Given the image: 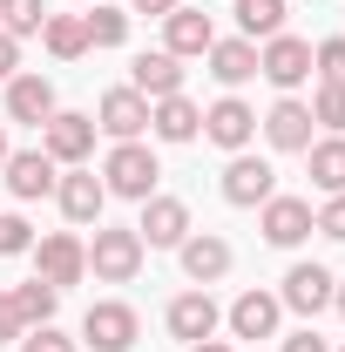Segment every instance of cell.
Masks as SVG:
<instances>
[{"label":"cell","mask_w":345,"mask_h":352,"mask_svg":"<svg viewBox=\"0 0 345 352\" xmlns=\"http://www.w3.org/2000/svg\"><path fill=\"white\" fill-rule=\"evenodd\" d=\"M156 176H163V163L149 156V142H115L109 149V163H102V183H109V197H156Z\"/></svg>","instance_id":"obj_1"},{"label":"cell","mask_w":345,"mask_h":352,"mask_svg":"<svg viewBox=\"0 0 345 352\" xmlns=\"http://www.w3.org/2000/svg\"><path fill=\"white\" fill-rule=\"evenodd\" d=\"M41 149L61 163V170H82L95 156V116H75V109H54L41 122Z\"/></svg>","instance_id":"obj_2"},{"label":"cell","mask_w":345,"mask_h":352,"mask_svg":"<svg viewBox=\"0 0 345 352\" xmlns=\"http://www.w3.org/2000/svg\"><path fill=\"white\" fill-rule=\"evenodd\" d=\"M88 271H95L102 285H129L135 271H142V237H135V230H102V223H95Z\"/></svg>","instance_id":"obj_3"},{"label":"cell","mask_w":345,"mask_h":352,"mask_svg":"<svg viewBox=\"0 0 345 352\" xmlns=\"http://www.w3.org/2000/svg\"><path fill=\"white\" fill-rule=\"evenodd\" d=\"M135 332H142V318H135V305H122V298H102V305H88V318H82V346H95V352H129Z\"/></svg>","instance_id":"obj_4"},{"label":"cell","mask_w":345,"mask_h":352,"mask_svg":"<svg viewBox=\"0 0 345 352\" xmlns=\"http://www.w3.org/2000/svg\"><path fill=\"white\" fill-rule=\"evenodd\" d=\"M278 197V170L264 163V156H230L223 163V204H237V210H258V204H271Z\"/></svg>","instance_id":"obj_5"},{"label":"cell","mask_w":345,"mask_h":352,"mask_svg":"<svg viewBox=\"0 0 345 352\" xmlns=\"http://www.w3.org/2000/svg\"><path fill=\"white\" fill-rule=\"evenodd\" d=\"M34 271H41L54 292L82 285V278H88V244L75 237V230H54V237H41V244H34Z\"/></svg>","instance_id":"obj_6"},{"label":"cell","mask_w":345,"mask_h":352,"mask_svg":"<svg viewBox=\"0 0 345 352\" xmlns=\"http://www.w3.org/2000/svg\"><path fill=\"white\" fill-rule=\"evenodd\" d=\"M142 251H176L190 237V204L183 197H142V223H135Z\"/></svg>","instance_id":"obj_7"},{"label":"cell","mask_w":345,"mask_h":352,"mask_svg":"<svg viewBox=\"0 0 345 352\" xmlns=\"http://www.w3.org/2000/svg\"><path fill=\"white\" fill-rule=\"evenodd\" d=\"M258 75H264L271 88H285V95H291V88L311 75V41H298V34H271V41L258 47Z\"/></svg>","instance_id":"obj_8"},{"label":"cell","mask_w":345,"mask_h":352,"mask_svg":"<svg viewBox=\"0 0 345 352\" xmlns=\"http://www.w3.org/2000/svg\"><path fill=\"white\" fill-rule=\"evenodd\" d=\"M61 163L47 156V149H14L7 163H0V176H7V190H14V204H34V197H54V183H61Z\"/></svg>","instance_id":"obj_9"},{"label":"cell","mask_w":345,"mask_h":352,"mask_svg":"<svg viewBox=\"0 0 345 352\" xmlns=\"http://www.w3.org/2000/svg\"><path fill=\"white\" fill-rule=\"evenodd\" d=\"M203 135H210L216 149H251V135H258V109L251 102H237V95H223V102H210L203 109Z\"/></svg>","instance_id":"obj_10"},{"label":"cell","mask_w":345,"mask_h":352,"mask_svg":"<svg viewBox=\"0 0 345 352\" xmlns=\"http://www.w3.org/2000/svg\"><path fill=\"white\" fill-rule=\"evenodd\" d=\"M258 210H264V244H278V251H291V244H304V237L318 230V210H311L304 197H271Z\"/></svg>","instance_id":"obj_11"},{"label":"cell","mask_w":345,"mask_h":352,"mask_svg":"<svg viewBox=\"0 0 345 352\" xmlns=\"http://www.w3.org/2000/svg\"><path fill=\"white\" fill-rule=\"evenodd\" d=\"M54 204H61V217L68 223H102V204H109V183H102V176L88 170H68L61 176V183H54Z\"/></svg>","instance_id":"obj_12"},{"label":"cell","mask_w":345,"mask_h":352,"mask_svg":"<svg viewBox=\"0 0 345 352\" xmlns=\"http://www.w3.org/2000/svg\"><path fill=\"white\" fill-rule=\"evenodd\" d=\"M163 318H170V332L183 339V346H203L216 325H223V311H216L210 292H183V298H170V311H163Z\"/></svg>","instance_id":"obj_13"},{"label":"cell","mask_w":345,"mask_h":352,"mask_svg":"<svg viewBox=\"0 0 345 352\" xmlns=\"http://www.w3.org/2000/svg\"><path fill=\"white\" fill-rule=\"evenodd\" d=\"M332 285H339V278H332L325 264H291V271H285V292H278V305H291V311H304V318H311V311L332 305Z\"/></svg>","instance_id":"obj_14"},{"label":"cell","mask_w":345,"mask_h":352,"mask_svg":"<svg viewBox=\"0 0 345 352\" xmlns=\"http://www.w3.org/2000/svg\"><path fill=\"white\" fill-rule=\"evenodd\" d=\"M95 116H102L95 129H102V135H115V142H135V135L149 129V102H142L135 88H109Z\"/></svg>","instance_id":"obj_15"},{"label":"cell","mask_w":345,"mask_h":352,"mask_svg":"<svg viewBox=\"0 0 345 352\" xmlns=\"http://www.w3.org/2000/svg\"><path fill=\"white\" fill-rule=\"evenodd\" d=\"M129 88L142 95V102L183 95V61H176L170 47H156V54H135V68H129Z\"/></svg>","instance_id":"obj_16"},{"label":"cell","mask_w":345,"mask_h":352,"mask_svg":"<svg viewBox=\"0 0 345 352\" xmlns=\"http://www.w3.org/2000/svg\"><path fill=\"white\" fill-rule=\"evenodd\" d=\"M264 135H271V149H285V156H304V149H311V109H304L298 95H285V102L264 116Z\"/></svg>","instance_id":"obj_17"},{"label":"cell","mask_w":345,"mask_h":352,"mask_svg":"<svg viewBox=\"0 0 345 352\" xmlns=\"http://www.w3.org/2000/svg\"><path fill=\"white\" fill-rule=\"evenodd\" d=\"M176 251H183V271H190V285H216V278L230 271V244H223L216 230H190Z\"/></svg>","instance_id":"obj_18"},{"label":"cell","mask_w":345,"mask_h":352,"mask_svg":"<svg viewBox=\"0 0 345 352\" xmlns=\"http://www.w3.org/2000/svg\"><path fill=\"white\" fill-rule=\"evenodd\" d=\"M163 34H170L163 47H170L176 61H183V54H210L216 47V21L203 14V7H176L170 21H163Z\"/></svg>","instance_id":"obj_19"},{"label":"cell","mask_w":345,"mask_h":352,"mask_svg":"<svg viewBox=\"0 0 345 352\" xmlns=\"http://www.w3.org/2000/svg\"><path fill=\"white\" fill-rule=\"evenodd\" d=\"M47 116H54V82L47 75H14L7 82V122H34L41 129Z\"/></svg>","instance_id":"obj_20"},{"label":"cell","mask_w":345,"mask_h":352,"mask_svg":"<svg viewBox=\"0 0 345 352\" xmlns=\"http://www.w3.org/2000/svg\"><path fill=\"white\" fill-rule=\"evenodd\" d=\"M149 129L163 135V142H197L203 109H197L190 95H163V102H149Z\"/></svg>","instance_id":"obj_21"},{"label":"cell","mask_w":345,"mask_h":352,"mask_svg":"<svg viewBox=\"0 0 345 352\" xmlns=\"http://www.w3.org/2000/svg\"><path fill=\"white\" fill-rule=\"evenodd\" d=\"M278 318H285V305H278L271 292H244V298L230 305V332H237V339H271Z\"/></svg>","instance_id":"obj_22"},{"label":"cell","mask_w":345,"mask_h":352,"mask_svg":"<svg viewBox=\"0 0 345 352\" xmlns=\"http://www.w3.org/2000/svg\"><path fill=\"white\" fill-rule=\"evenodd\" d=\"M304 163H311V183H318L325 197H345V135H318V142L304 149Z\"/></svg>","instance_id":"obj_23"},{"label":"cell","mask_w":345,"mask_h":352,"mask_svg":"<svg viewBox=\"0 0 345 352\" xmlns=\"http://www.w3.org/2000/svg\"><path fill=\"white\" fill-rule=\"evenodd\" d=\"M210 75H216L223 88L251 82V75H258V41H244V34H237V41H216V47H210Z\"/></svg>","instance_id":"obj_24"},{"label":"cell","mask_w":345,"mask_h":352,"mask_svg":"<svg viewBox=\"0 0 345 352\" xmlns=\"http://www.w3.org/2000/svg\"><path fill=\"white\" fill-rule=\"evenodd\" d=\"M41 41L54 61H82L88 54V28H82V14H47L41 21Z\"/></svg>","instance_id":"obj_25"},{"label":"cell","mask_w":345,"mask_h":352,"mask_svg":"<svg viewBox=\"0 0 345 352\" xmlns=\"http://www.w3.org/2000/svg\"><path fill=\"white\" fill-rule=\"evenodd\" d=\"M7 298H14V311H21V325H27V332H34V325H54V305H61V292H54L47 278H27V285H14Z\"/></svg>","instance_id":"obj_26"},{"label":"cell","mask_w":345,"mask_h":352,"mask_svg":"<svg viewBox=\"0 0 345 352\" xmlns=\"http://www.w3.org/2000/svg\"><path fill=\"white\" fill-rule=\"evenodd\" d=\"M230 14H237V34H244V41H271V34H285V0H237Z\"/></svg>","instance_id":"obj_27"},{"label":"cell","mask_w":345,"mask_h":352,"mask_svg":"<svg viewBox=\"0 0 345 352\" xmlns=\"http://www.w3.org/2000/svg\"><path fill=\"white\" fill-rule=\"evenodd\" d=\"M82 28H88V47H122L129 41V14L102 7V0H95V14H82Z\"/></svg>","instance_id":"obj_28"},{"label":"cell","mask_w":345,"mask_h":352,"mask_svg":"<svg viewBox=\"0 0 345 352\" xmlns=\"http://www.w3.org/2000/svg\"><path fill=\"white\" fill-rule=\"evenodd\" d=\"M41 21H47V7H41V0H0V28H7L14 41L41 34Z\"/></svg>","instance_id":"obj_29"},{"label":"cell","mask_w":345,"mask_h":352,"mask_svg":"<svg viewBox=\"0 0 345 352\" xmlns=\"http://www.w3.org/2000/svg\"><path fill=\"white\" fill-rule=\"evenodd\" d=\"M311 109V122L318 129H332V135H345V88H332V82H318V95L304 102Z\"/></svg>","instance_id":"obj_30"},{"label":"cell","mask_w":345,"mask_h":352,"mask_svg":"<svg viewBox=\"0 0 345 352\" xmlns=\"http://www.w3.org/2000/svg\"><path fill=\"white\" fill-rule=\"evenodd\" d=\"M311 68H318V82L345 88V41H318L311 47Z\"/></svg>","instance_id":"obj_31"},{"label":"cell","mask_w":345,"mask_h":352,"mask_svg":"<svg viewBox=\"0 0 345 352\" xmlns=\"http://www.w3.org/2000/svg\"><path fill=\"white\" fill-rule=\"evenodd\" d=\"M21 352H82V339H68L54 325H34V332H21Z\"/></svg>","instance_id":"obj_32"},{"label":"cell","mask_w":345,"mask_h":352,"mask_svg":"<svg viewBox=\"0 0 345 352\" xmlns=\"http://www.w3.org/2000/svg\"><path fill=\"white\" fill-rule=\"evenodd\" d=\"M21 251H34V230H27V217H0V258H21Z\"/></svg>","instance_id":"obj_33"},{"label":"cell","mask_w":345,"mask_h":352,"mask_svg":"<svg viewBox=\"0 0 345 352\" xmlns=\"http://www.w3.org/2000/svg\"><path fill=\"white\" fill-rule=\"evenodd\" d=\"M318 230L345 244V197H325V210H318Z\"/></svg>","instance_id":"obj_34"},{"label":"cell","mask_w":345,"mask_h":352,"mask_svg":"<svg viewBox=\"0 0 345 352\" xmlns=\"http://www.w3.org/2000/svg\"><path fill=\"white\" fill-rule=\"evenodd\" d=\"M14 75H21V41L0 28V82H14Z\"/></svg>","instance_id":"obj_35"},{"label":"cell","mask_w":345,"mask_h":352,"mask_svg":"<svg viewBox=\"0 0 345 352\" xmlns=\"http://www.w3.org/2000/svg\"><path fill=\"white\" fill-rule=\"evenodd\" d=\"M21 332H27V325H21V311H14L7 292H0V346H7V339H21Z\"/></svg>","instance_id":"obj_36"},{"label":"cell","mask_w":345,"mask_h":352,"mask_svg":"<svg viewBox=\"0 0 345 352\" xmlns=\"http://www.w3.org/2000/svg\"><path fill=\"white\" fill-rule=\"evenodd\" d=\"M285 352H332V346H325V339L304 325V332H291V339H285Z\"/></svg>","instance_id":"obj_37"},{"label":"cell","mask_w":345,"mask_h":352,"mask_svg":"<svg viewBox=\"0 0 345 352\" xmlns=\"http://www.w3.org/2000/svg\"><path fill=\"white\" fill-rule=\"evenodd\" d=\"M129 7H135V14H156V21H170L183 0H129Z\"/></svg>","instance_id":"obj_38"},{"label":"cell","mask_w":345,"mask_h":352,"mask_svg":"<svg viewBox=\"0 0 345 352\" xmlns=\"http://www.w3.org/2000/svg\"><path fill=\"white\" fill-rule=\"evenodd\" d=\"M332 305H339V318H345V278H339V285H332Z\"/></svg>","instance_id":"obj_39"},{"label":"cell","mask_w":345,"mask_h":352,"mask_svg":"<svg viewBox=\"0 0 345 352\" xmlns=\"http://www.w3.org/2000/svg\"><path fill=\"white\" fill-rule=\"evenodd\" d=\"M190 352H230V346H223V339H203V346H190Z\"/></svg>","instance_id":"obj_40"},{"label":"cell","mask_w":345,"mask_h":352,"mask_svg":"<svg viewBox=\"0 0 345 352\" xmlns=\"http://www.w3.org/2000/svg\"><path fill=\"white\" fill-rule=\"evenodd\" d=\"M7 156H14V149H7V129H0V163H7Z\"/></svg>","instance_id":"obj_41"}]
</instances>
